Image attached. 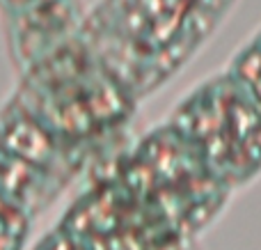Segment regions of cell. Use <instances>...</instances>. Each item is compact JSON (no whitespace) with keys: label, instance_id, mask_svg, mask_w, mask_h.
Masks as SVG:
<instances>
[{"label":"cell","instance_id":"52a82bcc","mask_svg":"<svg viewBox=\"0 0 261 250\" xmlns=\"http://www.w3.org/2000/svg\"><path fill=\"white\" fill-rule=\"evenodd\" d=\"M184 250H195V243H190V246H186Z\"/></svg>","mask_w":261,"mask_h":250},{"label":"cell","instance_id":"3957f363","mask_svg":"<svg viewBox=\"0 0 261 250\" xmlns=\"http://www.w3.org/2000/svg\"><path fill=\"white\" fill-rule=\"evenodd\" d=\"M90 161L60 140L14 96L0 108V197L37 218Z\"/></svg>","mask_w":261,"mask_h":250},{"label":"cell","instance_id":"6da1fadb","mask_svg":"<svg viewBox=\"0 0 261 250\" xmlns=\"http://www.w3.org/2000/svg\"><path fill=\"white\" fill-rule=\"evenodd\" d=\"M239 0H99L76 32L138 104L176 78Z\"/></svg>","mask_w":261,"mask_h":250},{"label":"cell","instance_id":"5b68a950","mask_svg":"<svg viewBox=\"0 0 261 250\" xmlns=\"http://www.w3.org/2000/svg\"><path fill=\"white\" fill-rule=\"evenodd\" d=\"M32 218L0 197V250H25Z\"/></svg>","mask_w":261,"mask_h":250},{"label":"cell","instance_id":"277c9868","mask_svg":"<svg viewBox=\"0 0 261 250\" xmlns=\"http://www.w3.org/2000/svg\"><path fill=\"white\" fill-rule=\"evenodd\" d=\"M225 69L261 108V28L248 41H243Z\"/></svg>","mask_w":261,"mask_h":250},{"label":"cell","instance_id":"8992f818","mask_svg":"<svg viewBox=\"0 0 261 250\" xmlns=\"http://www.w3.org/2000/svg\"><path fill=\"white\" fill-rule=\"evenodd\" d=\"M32 250H85L73 237H69L62 228H55L53 232H48Z\"/></svg>","mask_w":261,"mask_h":250},{"label":"cell","instance_id":"7a4b0ae2","mask_svg":"<svg viewBox=\"0 0 261 250\" xmlns=\"http://www.w3.org/2000/svg\"><path fill=\"white\" fill-rule=\"evenodd\" d=\"M12 96L87 161L108 152L140 106L76 30L23 69Z\"/></svg>","mask_w":261,"mask_h":250}]
</instances>
